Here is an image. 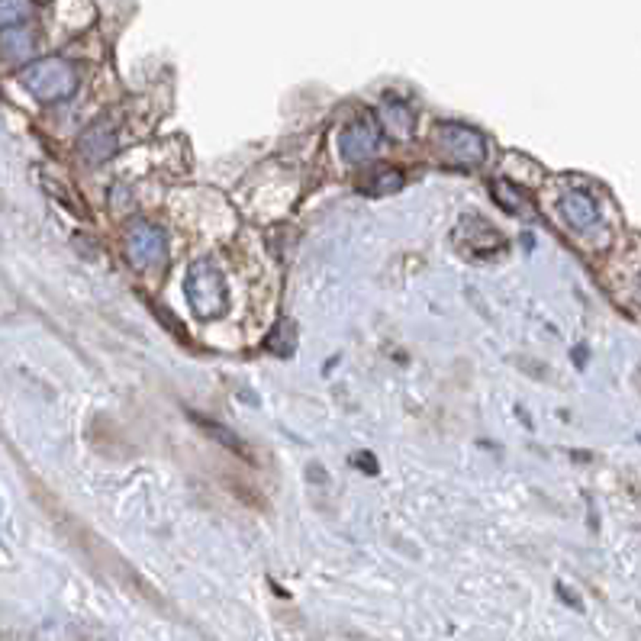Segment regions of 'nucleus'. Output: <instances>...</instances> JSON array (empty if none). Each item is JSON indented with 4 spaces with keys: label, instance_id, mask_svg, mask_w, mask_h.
I'll use <instances>...</instances> for the list:
<instances>
[{
    "label": "nucleus",
    "instance_id": "7ed1b4c3",
    "mask_svg": "<svg viewBox=\"0 0 641 641\" xmlns=\"http://www.w3.org/2000/svg\"><path fill=\"white\" fill-rule=\"evenodd\" d=\"M436 145L442 149V155L458 165H481L487 158V143L483 135L471 126L461 123H442L436 129Z\"/></svg>",
    "mask_w": 641,
    "mask_h": 641
},
{
    "label": "nucleus",
    "instance_id": "9b49d317",
    "mask_svg": "<svg viewBox=\"0 0 641 641\" xmlns=\"http://www.w3.org/2000/svg\"><path fill=\"white\" fill-rule=\"evenodd\" d=\"M493 197H497V200H499V204H503V206H506V210H519V213H526V197H522V194H519V190L516 188H513V190H509V194H506V188H503V181H497V184H493Z\"/></svg>",
    "mask_w": 641,
    "mask_h": 641
},
{
    "label": "nucleus",
    "instance_id": "f03ea898",
    "mask_svg": "<svg viewBox=\"0 0 641 641\" xmlns=\"http://www.w3.org/2000/svg\"><path fill=\"white\" fill-rule=\"evenodd\" d=\"M184 294H188L190 310L200 320H216L229 310V294H226V281L213 261H194L184 281Z\"/></svg>",
    "mask_w": 641,
    "mask_h": 641
},
{
    "label": "nucleus",
    "instance_id": "39448f33",
    "mask_svg": "<svg viewBox=\"0 0 641 641\" xmlns=\"http://www.w3.org/2000/svg\"><path fill=\"white\" fill-rule=\"evenodd\" d=\"M377 145H381V129H377V123L371 116L361 113L355 123H348V129L342 133L339 149L348 161H367L375 158Z\"/></svg>",
    "mask_w": 641,
    "mask_h": 641
},
{
    "label": "nucleus",
    "instance_id": "9d476101",
    "mask_svg": "<svg viewBox=\"0 0 641 641\" xmlns=\"http://www.w3.org/2000/svg\"><path fill=\"white\" fill-rule=\"evenodd\" d=\"M29 13H33V4H29V0H0V23H4V29L19 27Z\"/></svg>",
    "mask_w": 641,
    "mask_h": 641
},
{
    "label": "nucleus",
    "instance_id": "20e7f679",
    "mask_svg": "<svg viewBox=\"0 0 641 641\" xmlns=\"http://www.w3.org/2000/svg\"><path fill=\"white\" fill-rule=\"evenodd\" d=\"M126 255H129V261H133L139 271L158 267L168 259V239H165V232L155 229V226L139 223L126 236Z\"/></svg>",
    "mask_w": 641,
    "mask_h": 641
},
{
    "label": "nucleus",
    "instance_id": "f8f14e48",
    "mask_svg": "<svg viewBox=\"0 0 641 641\" xmlns=\"http://www.w3.org/2000/svg\"><path fill=\"white\" fill-rule=\"evenodd\" d=\"M638 294H641V290H638Z\"/></svg>",
    "mask_w": 641,
    "mask_h": 641
},
{
    "label": "nucleus",
    "instance_id": "1a4fd4ad",
    "mask_svg": "<svg viewBox=\"0 0 641 641\" xmlns=\"http://www.w3.org/2000/svg\"><path fill=\"white\" fill-rule=\"evenodd\" d=\"M4 52H7V58H29L33 55V36L19 27L4 29Z\"/></svg>",
    "mask_w": 641,
    "mask_h": 641
},
{
    "label": "nucleus",
    "instance_id": "6e6552de",
    "mask_svg": "<svg viewBox=\"0 0 641 641\" xmlns=\"http://www.w3.org/2000/svg\"><path fill=\"white\" fill-rule=\"evenodd\" d=\"M381 126L393 139H410L413 126H416V116L406 104H397V100H387L381 107Z\"/></svg>",
    "mask_w": 641,
    "mask_h": 641
},
{
    "label": "nucleus",
    "instance_id": "f257e3e1",
    "mask_svg": "<svg viewBox=\"0 0 641 641\" xmlns=\"http://www.w3.org/2000/svg\"><path fill=\"white\" fill-rule=\"evenodd\" d=\"M19 81L23 88L33 94L42 104H58V100H68L78 88V74L65 58L52 55V58H39V62L27 65L19 72Z\"/></svg>",
    "mask_w": 641,
    "mask_h": 641
},
{
    "label": "nucleus",
    "instance_id": "423d86ee",
    "mask_svg": "<svg viewBox=\"0 0 641 641\" xmlns=\"http://www.w3.org/2000/svg\"><path fill=\"white\" fill-rule=\"evenodd\" d=\"M116 133L110 129V126H90V129H84L78 139V155L88 165H104V161H110L116 155Z\"/></svg>",
    "mask_w": 641,
    "mask_h": 641
},
{
    "label": "nucleus",
    "instance_id": "0eeeda50",
    "mask_svg": "<svg viewBox=\"0 0 641 641\" xmlns=\"http://www.w3.org/2000/svg\"><path fill=\"white\" fill-rule=\"evenodd\" d=\"M561 216H564V223L568 226H574V229L583 232V229H590V226H597L599 210H597V204H593V197L574 190V194H568L561 200Z\"/></svg>",
    "mask_w": 641,
    "mask_h": 641
}]
</instances>
